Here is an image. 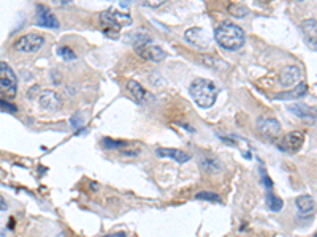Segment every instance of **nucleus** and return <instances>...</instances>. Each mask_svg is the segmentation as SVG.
Instances as JSON below:
<instances>
[{
	"label": "nucleus",
	"instance_id": "nucleus-1",
	"mask_svg": "<svg viewBox=\"0 0 317 237\" xmlns=\"http://www.w3.org/2000/svg\"><path fill=\"white\" fill-rule=\"evenodd\" d=\"M214 38L222 47H224V49L238 51L240 47L244 46L246 35H244V30L240 26L225 21V22H222L217 26V29L214 32Z\"/></svg>",
	"mask_w": 317,
	"mask_h": 237
},
{
	"label": "nucleus",
	"instance_id": "nucleus-2",
	"mask_svg": "<svg viewBox=\"0 0 317 237\" xmlns=\"http://www.w3.org/2000/svg\"><path fill=\"white\" fill-rule=\"evenodd\" d=\"M189 92L194 101L200 106V108H211V106L216 103L219 89L211 81L198 78L191 84Z\"/></svg>",
	"mask_w": 317,
	"mask_h": 237
},
{
	"label": "nucleus",
	"instance_id": "nucleus-3",
	"mask_svg": "<svg viewBox=\"0 0 317 237\" xmlns=\"http://www.w3.org/2000/svg\"><path fill=\"white\" fill-rule=\"evenodd\" d=\"M132 22L130 16L127 13H119L116 10L103 11L100 15V24L105 33H117L124 26H128Z\"/></svg>",
	"mask_w": 317,
	"mask_h": 237
},
{
	"label": "nucleus",
	"instance_id": "nucleus-4",
	"mask_svg": "<svg viewBox=\"0 0 317 237\" xmlns=\"http://www.w3.org/2000/svg\"><path fill=\"white\" fill-rule=\"evenodd\" d=\"M16 92H18V78L13 68L0 61V93H4L8 98H13Z\"/></svg>",
	"mask_w": 317,
	"mask_h": 237
},
{
	"label": "nucleus",
	"instance_id": "nucleus-5",
	"mask_svg": "<svg viewBox=\"0 0 317 237\" xmlns=\"http://www.w3.org/2000/svg\"><path fill=\"white\" fill-rule=\"evenodd\" d=\"M44 44V37L40 33H26L19 37L16 41H15V49L16 51H21V52H37L40 47Z\"/></svg>",
	"mask_w": 317,
	"mask_h": 237
},
{
	"label": "nucleus",
	"instance_id": "nucleus-6",
	"mask_svg": "<svg viewBox=\"0 0 317 237\" xmlns=\"http://www.w3.org/2000/svg\"><path fill=\"white\" fill-rule=\"evenodd\" d=\"M287 109L293 115L301 118L304 124L317 127V108H314V106H308L304 103H293V104L287 106Z\"/></svg>",
	"mask_w": 317,
	"mask_h": 237
},
{
	"label": "nucleus",
	"instance_id": "nucleus-7",
	"mask_svg": "<svg viewBox=\"0 0 317 237\" xmlns=\"http://www.w3.org/2000/svg\"><path fill=\"white\" fill-rule=\"evenodd\" d=\"M301 68L298 65H287L286 68H283L279 75V84L284 86L286 89H292L298 86L301 82Z\"/></svg>",
	"mask_w": 317,
	"mask_h": 237
},
{
	"label": "nucleus",
	"instance_id": "nucleus-8",
	"mask_svg": "<svg viewBox=\"0 0 317 237\" xmlns=\"http://www.w3.org/2000/svg\"><path fill=\"white\" fill-rule=\"evenodd\" d=\"M137 52L140 57L145 58V61H149V62H162L163 58L167 57V52L163 51L162 47H159L156 44H151V43L138 46Z\"/></svg>",
	"mask_w": 317,
	"mask_h": 237
},
{
	"label": "nucleus",
	"instance_id": "nucleus-9",
	"mask_svg": "<svg viewBox=\"0 0 317 237\" xmlns=\"http://www.w3.org/2000/svg\"><path fill=\"white\" fill-rule=\"evenodd\" d=\"M38 101H40L41 108L44 111H50V112L59 111V109L62 108V98H61V95L56 93L54 90H44V92H41Z\"/></svg>",
	"mask_w": 317,
	"mask_h": 237
},
{
	"label": "nucleus",
	"instance_id": "nucleus-10",
	"mask_svg": "<svg viewBox=\"0 0 317 237\" xmlns=\"http://www.w3.org/2000/svg\"><path fill=\"white\" fill-rule=\"evenodd\" d=\"M257 130L268 138H276L281 133V124L273 117H259L257 118Z\"/></svg>",
	"mask_w": 317,
	"mask_h": 237
},
{
	"label": "nucleus",
	"instance_id": "nucleus-11",
	"mask_svg": "<svg viewBox=\"0 0 317 237\" xmlns=\"http://www.w3.org/2000/svg\"><path fill=\"white\" fill-rule=\"evenodd\" d=\"M184 38L189 41L191 44L200 47V49H206L209 46V37L202 27H192L184 33Z\"/></svg>",
	"mask_w": 317,
	"mask_h": 237
},
{
	"label": "nucleus",
	"instance_id": "nucleus-12",
	"mask_svg": "<svg viewBox=\"0 0 317 237\" xmlns=\"http://www.w3.org/2000/svg\"><path fill=\"white\" fill-rule=\"evenodd\" d=\"M37 24L46 29H59V21L51 13L50 8H46L41 4H37Z\"/></svg>",
	"mask_w": 317,
	"mask_h": 237
},
{
	"label": "nucleus",
	"instance_id": "nucleus-13",
	"mask_svg": "<svg viewBox=\"0 0 317 237\" xmlns=\"http://www.w3.org/2000/svg\"><path fill=\"white\" fill-rule=\"evenodd\" d=\"M304 144V133L303 132H290L283 139V149L289 153H297Z\"/></svg>",
	"mask_w": 317,
	"mask_h": 237
},
{
	"label": "nucleus",
	"instance_id": "nucleus-14",
	"mask_svg": "<svg viewBox=\"0 0 317 237\" xmlns=\"http://www.w3.org/2000/svg\"><path fill=\"white\" fill-rule=\"evenodd\" d=\"M295 206L300 217L306 218L315 212V201L311 195H301L295 199Z\"/></svg>",
	"mask_w": 317,
	"mask_h": 237
},
{
	"label": "nucleus",
	"instance_id": "nucleus-15",
	"mask_svg": "<svg viewBox=\"0 0 317 237\" xmlns=\"http://www.w3.org/2000/svg\"><path fill=\"white\" fill-rule=\"evenodd\" d=\"M127 90H128V93L132 95V98L137 101V103H140V104H145V103H148L149 100H152V97L149 95V92H146L145 89H143V86L140 84L138 81H128L127 82Z\"/></svg>",
	"mask_w": 317,
	"mask_h": 237
},
{
	"label": "nucleus",
	"instance_id": "nucleus-16",
	"mask_svg": "<svg viewBox=\"0 0 317 237\" xmlns=\"http://www.w3.org/2000/svg\"><path fill=\"white\" fill-rule=\"evenodd\" d=\"M156 155L160 157V158H171L178 163H186L191 160V155L189 153H186L179 149H170V147H159L156 150Z\"/></svg>",
	"mask_w": 317,
	"mask_h": 237
},
{
	"label": "nucleus",
	"instance_id": "nucleus-17",
	"mask_svg": "<svg viewBox=\"0 0 317 237\" xmlns=\"http://www.w3.org/2000/svg\"><path fill=\"white\" fill-rule=\"evenodd\" d=\"M198 163H200L202 171L206 172V174H219L222 169H224V164L220 163V160L217 157H213V155L200 157Z\"/></svg>",
	"mask_w": 317,
	"mask_h": 237
},
{
	"label": "nucleus",
	"instance_id": "nucleus-18",
	"mask_svg": "<svg viewBox=\"0 0 317 237\" xmlns=\"http://www.w3.org/2000/svg\"><path fill=\"white\" fill-rule=\"evenodd\" d=\"M306 93H308V86L304 84V82H300L298 86L292 87L290 90L275 95V100H298V98H303Z\"/></svg>",
	"mask_w": 317,
	"mask_h": 237
},
{
	"label": "nucleus",
	"instance_id": "nucleus-19",
	"mask_svg": "<svg viewBox=\"0 0 317 237\" xmlns=\"http://www.w3.org/2000/svg\"><path fill=\"white\" fill-rule=\"evenodd\" d=\"M301 30L304 37L308 38L309 43H317V21L315 19H306L301 22Z\"/></svg>",
	"mask_w": 317,
	"mask_h": 237
},
{
	"label": "nucleus",
	"instance_id": "nucleus-20",
	"mask_svg": "<svg viewBox=\"0 0 317 237\" xmlns=\"http://www.w3.org/2000/svg\"><path fill=\"white\" fill-rule=\"evenodd\" d=\"M266 206L269 207V210H273V212H279L281 209L284 207V203H283V199L278 198L275 193L268 192V195H266Z\"/></svg>",
	"mask_w": 317,
	"mask_h": 237
},
{
	"label": "nucleus",
	"instance_id": "nucleus-21",
	"mask_svg": "<svg viewBox=\"0 0 317 237\" xmlns=\"http://www.w3.org/2000/svg\"><path fill=\"white\" fill-rule=\"evenodd\" d=\"M195 198L200 201H209V203H222V198L214 192H200L195 195Z\"/></svg>",
	"mask_w": 317,
	"mask_h": 237
},
{
	"label": "nucleus",
	"instance_id": "nucleus-22",
	"mask_svg": "<svg viewBox=\"0 0 317 237\" xmlns=\"http://www.w3.org/2000/svg\"><path fill=\"white\" fill-rule=\"evenodd\" d=\"M229 13L232 15V16H235V18H246L248 16V13H249V10L246 8V7H243V5H229Z\"/></svg>",
	"mask_w": 317,
	"mask_h": 237
},
{
	"label": "nucleus",
	"instance_id": "nucleus-23",
	"mask_svg": "<svg viewBox=\"0 0 317 237\" xmlns=\"http://www.w3.org/2000/svg\"><path fill=\"white\" fill-rule=\"evenodd\" d=\"M203 64H206V65H209V67H213V68H219V70H222V68H229V64H225L224 61H219V58H216V57H205L203 58Z\"/></svg>",
	"mask_w": 317,
	"mask_h": 237
},
{
	"label": "nucleus",
	"instance_id": "nucleus-24",
	"mask_svg": "<svg viewBox=\"0 0 317 237\" xmlns=\"http://www.w3.org/2000/svg\"><path fill=\"white\" fill-rule=\"evenodd\" d=\"M102 144L107 147V149H121V147L125 146V142H122V141H114L111 138H103L102 139Z\"/></svg>",
	"mask_w": 317,
	"mask_h": 237
},
{
	"label": "nucleus",
	"instance_id": "nucleus-25",
	"mask_svg": "<svg viewBox=\"0 0 317 237\" xmlns=\"http://www.w3.org/2000/svg\"><path fill=\"white\" fill-rule=\"evenodd\" d=\"M57 54L61 55L62 58H65V61H73V58L76 57L75 52L70 49V47L67 46H61V47H57Z\"/></svg>",
	"mask_w": 317,
	"mask_h": 237
},
{
	"label": "nucleus",
	"instance_id": "nucleus-26",
	"mask_svg": "<svg viewBox=\"0 0 317 237\" xmlns=\"http://www.w3.org/2000/svg\"><path fill=\"white\" fill-rule=\"evenodd\" d=\"M0 106H2V109L4 111H8V112H18V108L15 104H11V103H8V101H5V100H0Z\"/></svg>",
	"mask_w": 317,
	"mask_h": 237
},
{
	"label": "nucleus",
	"instance_id": "nucleus-27",
	"mask_svg": "<svg viewBox=\"0 0 317 237\" xmlns=\"http://www.w3.org/2000/svg\"><path fill=\"white\" fill-rule=\"evenodd\" d=\"M81 124H83V118L79 117V114H75L72 118H70V125H72L73 128H78Z\"/></svg>",
	"mask_w": 317,
	"mask_h": 237
},
{
	"label": "nucleus",
	"instance_id": "nucleus-28",
	"mask_svg": "<svg viewBox=\"0 0 317 237\" xmlns=\"http://www.w3.org/2000/svg\"><path fill=\"white\" fill-rule=\"evenodd\" d=\"M262 181H263V185H265V188L266 190H269V188H271L273 187V182H271V179H269V177H268V174L262 169Z\"/></svg>",
	"mask_w": 317,
	"mask_h": 237
},
{
	"label": "nucleus",
	"instance_id": "nucleus-29",
	"mask_svg": "<svg viewBox=\"0 0 317 237\" xmlns=\"http://www.w3.org/2000/svg\"><path fill=\"white\" fill-rule=\"evenodd\" d=\"M165 2H167V0H146V4L149 7H152V8H156V7H159L162 4H165Z\"/></svg>",
	"mask_w": 317,
	"mask_h": 237
},
{
	"label": "nucleus",
	"instance_id": "nucleus-30",
	"mask_svg": "<svg viewBox=\"0 0 317 237\" xmlns=\"http://www.w3.org/2000/svg\"><path fill=\"white\" fill-rule=\"evenodd\" d=\"M8 209V204H7V201H5V198L0 195V210H7Z\"/></svg>",
	"mask_w": 317,
	"mask_h": 237
},
{
	"label": "nucleus",
	"instance_id": "nucleus-31",
	"mask_svg": "<svg viewBox=\"0 0 317 237\" xmlns=\"http://www.w3.org/2000/svg\"><path fill=\"white\" fill-rule=\"evenodd\" d=\"M105 237H125V232H113V234H108Z\"/></svg>",
	"mask_w": 317,
	"mask_h": 237
},
{
	"label": "nucleus",
	"instance_id": "nucleus-32",
	"mask_svg": "<svg viewBox=\"0 0 317 237\" xmlns=\"http://www.w3.org/2000/svg\"><path fill=\"white\" fill-rule=\"evenodd\" d=\"M0 237H7V231L5 229H0Z\"/></svg>",
	"mask_w": 317,
	"mask_h": 237
},
{
	"label": "nucleus",
	"instance_id": "nucleus-33",
	"mask_svg": "<svg viewBox=\"0 0 317 237\" xmlns=\"http://www.w3.org/2000/svg\"><path fill=\"white\" fill-rule=\"evenodd\" d=\"M56 237H65V234H62V232H61V234H57Z\"/></svg>",
	"mask_w": 317,
	"mask_h": 237
},
{
	"label": "nucleus",
	"instance_id": "nucleus-34",
	"mask_svg": "<svg viewBox=\"0 0 317 237\" xmlns=\"http://www.w3.org/2000/svg\"><path fill=\"white\" fill-rule=\"evenodd\" d=\"M298 2H303V0H298Z\"/></svg>",
	"mask_w": 317,
	"mask_h": 237
}]
</instances>
